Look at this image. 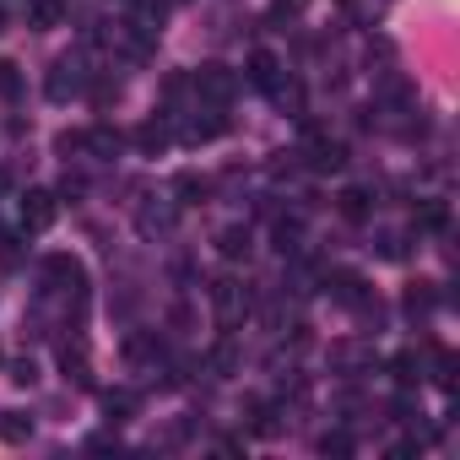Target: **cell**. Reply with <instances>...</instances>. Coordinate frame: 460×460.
Returning <instances> with one entry per match:
<instances>
[{
    "label": "cell",
    "instance_id": "cell-1",
    "mask_svg": "<svg viewBox=\"0 0 460 460\" xmlns=\"http://www.w3.org/2000/svg\"><path fill=\"white\" fill-rule=\"evenodd\" d=\"M195 98L200 103H211V109H227V103H234L239 98V71H227V66H200L195 71Z\"/></svg>",
    "mask_w": 460,
    "mask_h": 460
},
{
    "label": "cell",
    "instance_id": "cell-2",
    "mask_svg": "<svg viewBox=\"0 0 460 460\" xmlns=\"http://www.w3.org/2000/svg\"><path fill=\"white\" fill-rule=\"evenodd\" d=\"M82 87H87V66H82V55H60V60L49 66V82H44V93H49L55 103H71Z\"/></svg>",
    "mask_w": 460,
    "mask_h": 460
},
{
    "label": "cell",
    "instance_id": "cell-3",
    "mask_svg": "<svg viewBox=\"0 0 460 460\" xmlns=\"http://www.w3.org/2000/svg\"><path fill=\"white\" fill-rule=\"evenodd\" d=\"M44 288H49V293H76V298H82V288H87L82 261H76V255H49V261H44Z\"/></svg>",
    "mask_w": 460,
    "mask_h": 460
},
{
    "label": "cell",
    "instance_id": "cell-4",
    "mask_svg": "<svg viewBox=\"0 0 460 460\" xmlns=\"http://www.w3.org/2000/svg\"><path fill=\"white\" fill-rule=\"evenodd\" d=\"M211 309H217L222 325H239V320L250 314V293H244L234 277H222V282H211Z\"/></svg>",
    "mask_w": 460,
    "mask_h": 460
},
{
    "label": "cell",
    "instance_id": "cell-5",
    "mask_svg": "<svg viewBox=\"0 0 460 460\" xmlns=\"http://www.w3.org/2000/svg\"><path fill=\"white\" fill-rule=\"evenodd\" d=\"M331 368L347 374V379H358V374L374 368V347H363V341H341V347H331Z\"/></svg>",
    "mask_w": 460,
    "mask_h": 460
},
{
    "label": "cell",
    "instance_id": "cell-6",
    "mask_svg": "<svg viewBox=\"0 0 460 460\" xmlns=\"http://www.w3.org/2000/svg\"><path fill=\"white\" fill-rule=\"evenodd\" d=\"M55 195L49 190H28V200H22V234H44V227L55 222Z\"/></svg>",
    "mask_w": 460,
    "mask_h": 460
},
{
    "label": "cell",
    "instance_id": "cell-7",
    "mask_svg": "<svg viewBox=\"0 0 460 460\" xmlns=\"http://www.w3.org/2000/svg\"><path fill=\"white\" fill-rule=\"evenodd\" d=\"M309 168L314 173H341L347 168V146L331 136H309Z\"/></svg>",
    "mask_w": 460,
    "mask_h": 460
},
{
    "label": "cell",
    "instance_id": "cell-8",
    "mask_svg": "<svg viewBox=\"0 0 460 460\" xmlns=\"http://www.w3.org/2000/svg\"><path fill=\"white\" fill-rule=\"evenodd\" d=\"M222 130H227V114H222V109H206V114H195V119H184V125H179V136H184L190 146H200V141H217Z\"/></svg>",
    "mask_w": 460,
    "mask_h": 460
},
{
    "label": "cell",
    "instance_id": "cell-9",
    "mask_svg": "<svg viewBox=\"0 0 460 460\" xmlns=\"http://www.w3.org/2000/svg\"><path fill=\"white\" fill-rule=\"evenodd\" d=\"M250 250H255L250 227H222V234H217V255L222 261H250Z\"/></svg>",
    "mask_w": 460,
    "mask_h": 460
},
{
    "label": "cell",
    "instance_id": "cell-10",
    "mask_svg": "<svg viewBox=\"0 0 460 460\" xmlns=\"http://www.w3.org/2000/svg\"><path fill=\"white\" fill-rule=\"evenodd\" d=\"M277 76H282V60H277L271 49H255V55H250V82H255L261 93H271Z\"/></svg>",
    "mask_w": 460,
    "mask_h": 460
},
{
    "label": "cell",
    "instance_id": "cell-11",
    "mask_svg": "<svg viewBox=\"0 0 460 460\" xmlns=\"http://www.w3.org/2000/svg\"><path fill=\"white\" fill-rule=\"evenodd\" d=\"M206 368L217 374V379H227V374H239V347H234V336H222L211 352H206Z\"/></svg>",
    "mask_w": 460,
    "mask_h": 460
},
{
    "label": "cell",
    "instance_id": "cell-12",
    "mask_svg": "<svg viewBox=\"0 0 460 460\" xmlns=\"http://www.w3.org/2000/svg\"><path fill=\"white\" fill-rule=\"evenodd\" d=\"M271 103L282 109V114H304V82H293V76H277V87H271Z\"/></svg>",
    "mask_w": 460,
    "mask_h": 460
},
{
    "label": "cell",
    "instance_id": "cell-13",
    "mask_svg": "<svg viewBox=\"0 0 460 460\" xmlns=\"http://www.w3.org/2000/svg\"><path fill=\"white\" fill-rule=\"evenodd\" d=\"M390 379H395L401 390H411V385L422 379V358H417L411 347H406V352H395V358H390Z\"/></svg>",
    "mask_w": 460,
    "mask_h": 460
},
{
    "label": "cell",
    "instance_id": "cell-14",
    "mask_svg": "<svg viewBox=\"0 0 460 460\" xmlns=\"http://www.w3.org/2000/svg\"><path fill=\"white\" fill-rule=\"evenodd\" d=\"M28 22H33L39 33H49V28L66 22V6H60V0H28Z\"/></svg>",
    "mask_w": 460,
    "mask_h": 460
},
{
    "label": "cell",
    "instance_id": "cell-15",
    "mask_svg": "<svg viewBox=\"0 0 460 460\" xmlns=\"http://www.w3.org/2000/svg\"><path fill=\"white\" fill-rule=\"evenodd\" d=\"M336 206H341V217H347V222H368V211H374L368 190H358V184H352V190H341V195H336Z\"/></svg>",
    "mask_w": 460,
    "mask_h": 460
},
{
    "label": "cell",
    "instance_id": "cell-16",
    "mask_svg": "<svg viewBox=\"0 0 460 460\" xmlns=\"http://www.w3.org/2000/svg\"><path fill=\"white\" fill-rule=\"evenodd\" d=\"M136 227H141L146 239H152V234H168V227H173V206H141V211H136Z\"/></svg>",
    "mask_w": 460,
    "mask_h": 460
},
{
    "label": "cell",
    "instance_id": "cell-17",
    "mask_svg": "<svg viewBox=\"0 0 460 460\" xmlns=\"http://www.w3.org/2000/svg\"><path fill=\"white\" fill-rule=\"evenodd\" d=\"M449 227V206L444 200H422L417 206V234H444Z\"/></svg>",
    "mask_w": 460,
    "mask_h": 460
},
{
    "label": "cell",
    "instance_id": "cell-18",
    "mask_svg": "<svg viewBox=\"0 0 460 460\" xmlns=\"http://www.w3.org/2000/svg\"><path fill=\"white\" fill-rule=\"evenodd\" d=\"M0 438H6V444H28L33 438V417L28 411H0Z\"/></svg>",
    "mask_w": 460,
    "mask_h": 460
},
{
    "label": "cell",
    "instance_id": "cell-19",
    "mask_svg": "<svg viewBox=\"0 0 460 460\" xmlns=\"http://www.w3.org/2000/svg\"><path fill=\"white\" fill-rule=\"evenodd\" d=\"M82 152H93V157H114V152H119V130L93 125V130H87V141H82Z\"/></svg>",
    "mask_w": 460,
    "mask_h": 460
},
{
    "label": "cell",
    "instance_id": "cell-20",
    "mask_svg": "<svg viewBox=\"0 0 460 460\" xmlns=\"http://www.w3.org/2000/svg\"><path fill=\"white\" fill-rule=\"evenodd\" d=\"M136 146H141L146 157H157V152L168 146V125H163V119H146V125L136 130Z\"/></svg>",
    "mask_w": 460,
    "mask_h": 460
},
{
    "label": "cell",
    "instance_id": "cell-21",
    "mask_svg": "<svg viewBox=\"0 0 460 460\" xmlns=\"http://www.w3.org/2000/svg\"><path fill=\"white\" fill-rule=\"evenodd\" d=\"M433 304H438L433 282H417V288L406 293V314H411V320H417V314H433Z\"/></svg>",
    "mask_w": 460,
    "mask_h": 460
},
{
    "label": "cell",
    "instance_id": "cell-22",
    "mask_svg": "<svg viewBox=\"0 0 460 460\" xmlns=\"http://www.w3.org/2000/svg\"><path fill=\"white\" fill-rule=\"evenodd\" d=\"M103 411H109V422H125V417L136 411V395H130V390H109V395H103Z\"/></svg>",
    "mask_w": 460,
    "mask_h": 460
},
{
    "label": "cell",
    "instance_id": "cell-23",
    "mask_svg": "<svg viewBox=\"0 0 460 460\" xmlns=\"http://www.w3.org/2000/svg\"><path fill=\"white\" fill-rule=\"evenodd\" d=\"M0 98H6V103L22 98V71H17L12 60H0Z\"/></svg>",
    "mask_w": 460,
    "mask_h": 460
},
{
    "label": "cell",
    "instance_id": "cell-24",
    "mask_svg": "<svg viewBox=\"0 0 460 460\" xmlns=\"http://www.w3.org/2000/svg\"><path fill=\"white\" fill-rule=\"evenodd\" d=\"M60 368H66V379H76V385H87V379H93V374H87V352H82V347H76V352L66 347V352H60Z\"/></svg>",
    "mask_w": 460,
    "mask_h": 460
},
{
    "label": "cell",
    "instance_id": "cell-25",
    "mask_svg": "<svg viewBox=\"0 0 460 460\" xmlns=\"http://www.w3.org/2000/svg\"><path fill=\"white\" fill-rule=\"evenodd\" d=\"M250 417H255V433H277V406H266V401H250Z\"/></svg>",
    "mask_w": 460,
    "mask_h": 460
},
{
    "label": "cell",
    "instance_id": "cell-26",
    "mask_svg": "<svg viewBox=\"0 0 460 460\" xmlns=\"http://www.w3.org/2000/svg\"><path fill=\"white\" fill-rule=\"evenodd\" d=\"M379 255H385V261H401V255H406V239H401V234H379Z\"/></svg>",
    "mask_w": 460,
    "mask_h": 460
},
{
    "label": "cell",
    "instance_id": "cell-27",
    "mask_svg": "<svg viewBox=\"0 0 460 460\" xmlns=\"http://www.w3.org/2000/svg\"><path fill=\"white\" fill-rule=\"evenodd\" d=\"M320 449H325V455H352V438H347V433H325Z\"/></svg>",
    "mask_w": 460,
    "mask_h": 460
},
{
    "label": "cell",
    "instance_id": "cell-28",
    "mask_svg": "<svg viewBox=\"0 0 460 460\" xmlns=\"http://www.w3.org/2000/svg\"><path fill=\"white\" fill-rule=\"evenodd\" d=\"M93 98H98V103H119V82H114V76H103V82L93 87Z\"/></svg>",
    "mask_w": 460,
    "mask_h": 460
},
{
    "label": "cell",
    "instance_id": "cell-29",
    "mask_svg": "<svg viewBox=\"0 0 460 460\" xmlns=\"http://www.w3.org/2000/svg\"><path fill=\"white\" fill-rule=\"evenodd\" d=\"M12 379H17V385H33V379H39V368H33V358H22V363H12Z\"/></svg>",
    "mask_w": 460,
    "mask_h": 460
},
{
    "label": "cell",
    "instance_id": "cell-30",
    "mask_svg": "<svg viewBox=\"0 0 460 460\" xmlns=\"http://www.w3.org/2000/svg\"><path fill=\"white\" fill-rule=\"evenodd\" d=\"M179 195H190V200H195V195H206V184H200L195 173H179Z\"/></svg>",
    "mask_w": 460,
    "mask_h": 460
},
{
    "label": "cell",
    "instance_id": "cell-31",
    "mask_svg": "<svg viewBox=\"0 0 460 460\" xmlns=\"http://www.w3.org/2000/svg\"><path fill=\"white\" fill-rule=\"evenodd\" d=\"M6 190H12V173H6V168H0V195H6Z\"/></svg>",
    "mask_w": 460,
    "mask_h": 460
},
{
    "label": "cell",
    "instance_id": "cell-32",
    "mask_svg": "<svg viewBox=\"0 0 460 460\" xmlns=\"http://www.w3.org/2000/svg\"><path fill=\"white\" fill-rule=\"evenodd\" d=\"M0 28H6V0H0Z\"/></svg>",
    "mask_w": 460,
    "mask_h": 460
}]
</instances>
